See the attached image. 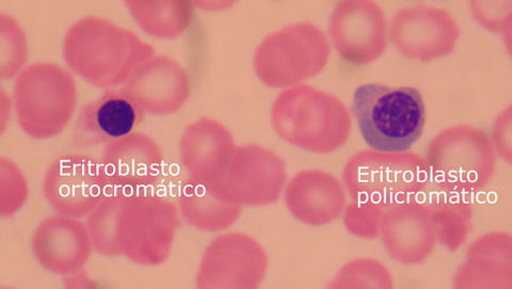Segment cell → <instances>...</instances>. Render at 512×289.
Masks as SVG:
<instances>
[{"mask_svg":"<svg viewBox=\"0 0 512 289\" xmlns=\"http://www.w3.org/2000/svg\"><path fill=\"white\" fill-rule=\"evenodd\" d=\"M474 19L486 29L510 38L512 25L511 0H474L471 2Z\"/></svg>","mask_w":512,"mask_h":289,"instance_id":"obj_9","label":"cell"},{"mask_svg":"<svg viewBox=\"0 0 512 289\" xmlns=\"http://www.w3.org/2000/svg\"><path fill=\"white\" fill-rule=\"evenodd\" d=\"M139 120V111L130 96L109 92L89 103L76 123L79 142L98 146L131 134Z\"/></svg>","mask_w":512,"mask_h":289,"instance_id":"obj_6","label":"cell"},{"mask_svg":"<svg viewBox=\"0 0 512 289\" xmlns=\"http://www.w3.org/2000/svg\"><path fill=\"white\" fill-rule=\"evenodd\" d=\"M336 18L335 25L343 26L346 34L352 39L360 41L362 45L370 48L371 54L379 56L386 50L388 25L386 15L375 4L362 7L343 8Z\"/></svg>","mask_w":512,"mask_h":289,"instance_id":"obj_8","label":"cell"},{"mask_svg":"<svg viewBox=\"0 0 512 289\" xmlns=\"http://www.w3.org/2000/svg\"><path fill=\"white\" fill-rule=\"evenodd\" d=\"M510 107L502 112V115L496 121L493 128V140L496 150H498L503 158L510 164L511 148H510Z\"/></svg>","mask_w":512,"mask_h":289,"instance_id":"obj_10","label":"cell"},{"mask_svg":"<svg viewBox=\"0 0 512 289\" xmlns=\"http://www.w3.org/2000/svg\"><path fill=\"white\" fill-rule=\"evenodd\" d=\"M467 197L430 181L420 200L428 207L437 237L447 246H458L467 237L472 213Z\"/></svg>","mask_w":512,"mask_h":289,"instance_id":"obj_7","label":"cell"},{"mask_svg":"<svg viewBox=\"0 0 512 289\" xmlns=\"http://www.w3.org/2000/svg\"><path fill=\"white\" fill-rule=\"evenodd\" d=\"M424 159L432 183L464 195L484 188L496 165L489 136L469 125L448 128L432 139Z\"/></svg>","mask_w":512,"mask_h":289,"instance_id":"obj_2","label":"cell"},{"mask_svg":"<svg viewBox=\"0 0 512 289\" xmlns=\"http://www.w3.org/2000/svg\"><path fill=\"white\" fill-rule=\"evenodd\" d=\"M383 233L394 258L400 262L424 260L437 238L428 207L420 200L391 207Z\"/></svg>","mask_w":512,"mask_h":289,"instance_id":"obj_5","label":"cell"},{"mask_svg":"<svg viewBox=\"0 0 512 289\" xmlns=\"http://www.w3.org/2000/svg\"><path fill=\"white\" fill-rule=\"evenodd\" d=\"M352 112L367 146L380 153H405L423 135L426 107L414 87L368 83L358 87Z\"/></svg>","mask_w":512,"mask_h":289,"instance_id":"obj_1","label":"cell"},{"mask_svg":"<svg viewBox=\"0 0 512 289\" xmlns=\"http://www.w3.org/2000/svg\"><path fill=\"white\" fill-rule=\"evenodd\" d=\"M361 171V186L389 208L419 201L431 181L425 159L414 153L375 152Z\"/></svg>","mask_w":512,"mask_h":289,"instance_id":"obj_4","label":"cell"},{"mask_svg":"<svg viewBox=\"0 0 512 289\" xmlns=\"http://www.w3.org/2000/svg\"><path fill=\"white\" fill-rule=\"evenodd\" d=\"M460 27L454 16L443 8L415 5L395 13L390 36L403 55L420 61H432L450 55L459 41Z\"/></svg>","mask_w":512,"mask_h":289,"instance_id":"obj_3","label":"cell"}]
</instances>
